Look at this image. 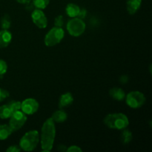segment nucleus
I'll return each instance as SVG.
<instances>
[{
	"label": "nucleus",
	"instance_id": "nucleus-29",
	"mask_svg": "<svg viewBox=\"0 0 152 152\" xmlns=\"http://www.w3.org/2000/svg\"><path fill=\"white\" fill-rule=\"evenodd\" d=\"M31 1H32V0H16V1H17L18 3H19V4H28V3L31 2Z\"/></svg>",
	"mask_w": 152,
	"mask_h": 152
},
{
	"label": "nucleus",
	"instance_id": "nucleus-6",
	"mask_svg": "<svg viewBox=\"0 0 152 152\" xmlns=\"http://www.w3.org/2000/svg\"><path fill=\"white\" fill-rule=\"evenodd\" d=\"M126 104L132 108H139L145 104L146 101L145 95L140 91H131L126 96Z\"/></svg>",
	"mask_w": 152,
	"mask_h": 152
},
{
	"label": "nucleus",
	"instance_id": "nucleus-27",
	"mask_svg": "<svg viewBox=\"0 0 152 152\" xmlns=\"http://www.w3.org/2000/svg\"><path fill=\"white\" fill-rule=\"evenodd\" d=\"M86 15H87V10H86L85 8H82V9L80 8V13H79L77 17L80 18V19H83L85 17H86Z\"/></svg>",
	"mask_w": 152,
	"mask_h": 152
},
{
	"label": "nucleus",
	"instance_id": "nucleus-16",
	"mask_svg": "<svg viewBox=\"0 0 152 152\" xmlns=\"http://www.w3.org/2000/svg\"><path fill=\"white\" fill-rule=\"evenodd\" d=\"M13 110L11 109L8 104H5L0 106V118L1 119H8L10 116L13 114Z\"/></svg>",
	"mask_w": 152,
	"mask_h": 152
},
{
	"label": "nucleus",
	"instance_id": "nucleus-19",
	"mask_svg": "<svg viewBox=\"0 0 152 152\" xmlns=\"http://www.w3.org/2000/svg\"><path fill=\"white\" fill-rule=\"evenodd\" d=\"M0 24H1V28H2V29L8 30L9 28H10V25H11V20H10V16L7 14L4 15V16L1 18Z\"/></svg>",
	"mask_w": 152,
	"mask_h": 152
},
{
	"label": "nucleus",
	"instance_id": "nucleus-23",
	"mask_svg": "<svg viewBox=\"0 0 152 152\" xmlns=\"http://www.w3.org/2000/svg\"><path fill=\"white\" fill-rule=\"evenodd\" d=\"M7 65L5 61L0 59V76H2L7 72Z\"/></svg>",
	"mask_w": 152,
	"mask_h": 152
},
{
	"label": "nucleus",
	"instance_id": "nucleus-25",
	"mask_svg": "<svg viewBox=\"0 0 152 152\" xmlns=\"http://www.w3.org/2000/svg\"><path fill=\"white\" fill-rule=\"evenodd\" d=\"M21 151V148L19 147V145H10L9 146L8 148H7L6 151L7 152H19Z\"/></svg>",
	"mask_w": 152,
	"mask_h": 152
},
{
	"label": "nucleus",
	"instance_id": "nucleus-13",
	"mask_svg": "<svg viewBox=\"0 0 152 152\" xmlns=\"http://www.w3.org/2000/svg\"><path fill=\"white\" fill-rule=\"evenodd\" d=\"M109 94L112 99L117 101H122L126 97V93L120 88L114 87L109 91Z\"/></svg>",
	"mask_w": 152,
	"mask_h": 152
},
{
	"label": "nucleus",
	"instance_id": "nucleus-11",
	"mask_svg": "<svg viewBox=\"0 0 152 152\" xmlns=\"http://www.w3.org/2000/svg\"><path fill=\"white\" fill-rule=\"evenodd\" d=\"M142 0H127L126 8L129 14L133 15L136 13L140 8Z\"/></svg>",
	"mask_w": 152,
	"mask_h": 152
},
{
	"label": "nucleus",
	"instance_id": "nucleus-4",
	"mask_svg": "<svg viewBox=\"0 0 152 152\" xmlns=\"http://www.w3.org/2000/svg\"><path fill=\"white\" fill-rule=\"evenodd\" d=\"M65 32L62 28L54 27L48 32L45 37V44L48 47H53L59 44L63 39Z\"/></svg>",
	"mask_w": 152,
	"mask_h": 152
},
{
	"label": "nucleus",
	"instance_id": "nucleus-3",
	"mask_svg": "<svg viewBox=\"0 0 152 152\" xmlns=\"http://www.w3.org/2000/svg\"><path fill=\"white\" fill-rule=\"evenodd\" d=\"M39 142V134L37 131L33 130L27 132L19 141V147L25 151H31L37 148Z\"/></svg>",
	"mask_w": 152,
	"mask_h": 152
},
{
	"label": "nucleus",
	"instance_id": "nucleus-21",
	"mask_svg": "<svg viewBox=\"0 0 152 152\" xmlns=\"http://www.w3.org/2000/svg\"><path fill=\"white\" fill-rule=\"evenodd\" d=\"M7 104L10 105L13 112H15L16 111H19V110H21V102H19V101L11 100L9 102H7Z\"/></svg>",
	"mask_w": 152,
	"mask_h": 152
},
{
	"label": "nucleus",
	"instance_id": "nucleus-9",
	"mask_svg": "<svg viewBox=\"0 0 152 152\" xmlns=\"http://www.w3.org/2000/svg\"><path fill=\"white\" fill-rule=\"evenodd\" d=\"M31 19L33 22L39 28L44 29L48 25V19L45 14L41 9H35L31 13Z\"/></svg>",
	"mask_w": 152,
	"mask_h": 152
},
{
	"label": "nucleus",
	"instance_id": "nucleus-14",
	"mask_svg": "<svg viewBox=\"0 0 152 152\" xmlns=\"http://www.w3.org/2000/svg\"><path fill=\"white\" fill-rule=\"evenodd\" d=\"M80 7L74 3H69L67 4L66 7H65L66 14L71 18L77 17L79 13H80Z\"/></svg>",
	"mask_w": 152,
	"mask_h": 152
},
{
	"label": "nucleus",
	"instance_id": "nucleus-1",
	"mask_svg": "<svg viewBox=\"0 0 152 152\" xmlns=\"http://www.w3.org/2000/svg\"><path fill=\"white\" fill-rule=\"evenodd\" d=\"M56 137L55 123L48 118L42 125L41 130V146L42 151H50L53 148Z\"/></svg>",
	"mask_w": 152,
	"mask_h": 152
},
{
	"label": "nucleus",
	"instance_id": "nucleus-2",
	"mask_svg": "<svg viewBox=\"0 0 152 152\" xmlns=\"http://www.w3.org/2000/svg\"><path fill=\"white\" fill-rule=\"evenodd\" d=\"M104 124L111 129L123 130L129 125V118L123 113H114L108 114L104 118Z\"/></svg>",
	"mask_w": 152,
	"mask_h": 152
},
{
	"label": "nucleus",
	"instance_id": "nucleus-28",
	"mask_svg": "<svg viewBox=\"0 0 152 152\" xmlns=\"http://www.w3.org/2000/svg\"><path fill=\"white\" fill-rule=\"evenodd\" d=\"M129 81V77L126 75H123L120 79V82L122 84H126V83H128Z\"/></svg>",
	"mask_w": 152,
	"mask_h": 152
},
{
	"label": "nucleus",
	"instance_id": "nucleus-8",
	"mask_svg": "<svg viewBox=\"0 0 152 152\" xmlns=\"http://www.w3.org/2000/svg\"><path fill=\"white\" fill-rule=\"evenodd\" d=\"M39 104L34 98H28L21 102V111L25 114L31 115L38 111Z\"/></svg>",
	"mask_w": 152,
	"mask_h": 152
},
{
	"label": "nucleus",
	"instance_id": "nucleus-5",
	"mask_svg": "<svg viewBox=\"0 0 152 152\" xmlns=\"http://www.w3.org/2000/svg\"><path fill=\"white\" fill-rule=\"evenodd\" d=\"M86 25L83 19L74 17L67 24V31L73 37H80L86 31Z\"/></svg>",
	"mask_w": 152,
	"mask_h": 152
},
{
	"label": "nucleus",
	"instance_id": "nucleus-18",
	"mask_svg": "<svg viewBox=\"0 0 152 152\" xmlns=\"http://www.w3.org/2000/svg\"><path fill=\"white\" fill-rule=\"evenodd\" d=\"M123 132L121 134V140L123 143L124 144H129L130 143L131 141L133 139V136H132V133L128 129H123Z\"/></svg>",
	"mask_w": 152,
	"mask_h": 152
},
{
	"label": "nucleus",
	"instance_id": "nucleus-15",
	"mask_svg": "<svg viewBox=\"0 0 152 152\" xmlns=\"http://www.w3.org/2000/svg\"><path fill=\"white\" fill-rule=\"evenodd\" d=\"M67 115L66 112L64 111L63 110H59V111H56L53 114H52L51 117L50 118L53 120V121L54 123H61L65 122L67 120Z\"/></svg>",
	"mask_w": 152,
	"mask_h": 152
},
{
	"label": "nucleus",
	"instance_id": "nucleus-24",
	"mask_svg": "<svg viewBox=\"0 0 152 152\" xmlns=\"http://www.w3.org/2000/svg\"><path fill=\"white\" fill-rule=\"evenodd\" d=\"M10 96V93L8 91L0 88V102H2L4 99Z\"/></svg>",
	"mask_w": 152,
	"mask_h": 152
},
{
	"label": "nucleus",
	"instance_id": "nucleus-17",
	"mask_svg": "<svg viewBox=\"0 0 152 152\" xmlns=\"http://www.w3.org/2000/svg\"><path fill=\"white\" fill-rule=\"evenodd\" d=\"M13 130L9 125H0V140H4L12 134Z\"/></svg>",
	"mask_w": 152,
	"mask_h": 152
},
{
	"label": "nucleus",
	"instance_id": "nucleus-20",
	"mask_svg": "<svg viewBox=\"0 0 152 152\" xmlns=\"http://www.w3.org/2000/svg\"><path fill=\"white\" fill-rule=\"evenodd\" d=\"M33 4L36 8L41 9H45L49 4L50 0H32Z\"/></svg>",
	"mask_w": 152,
	"mask_h": 152
},
{
	"label": "nucleus",
	"instance_id": "nucleus-12",
	"mask_svg": "<svg viewBox=\"0 0 152 152\" xmlns=\"http://www.w3.org/2000/svg\"><path fill=\"white\" fill-rule=\"evenodd\" d=\"M74 102V97L73 95L69 92L64 94L60 96L59 100V107L60 108H66V107L69 106Z\"/></svg>",
	"mask_w": 152,
	"mask_h": 152
},
{
	"label": "nucleus",
	"instance_id": "nucleus-26",
	"mask_svg": "<svg viewBox=\"0 0 152 152\" xmlns=\"http://www.w3.org/2000/svg\"><path fill=\"white\" fill-rule=\"evenodd\" d=\"M83 150L77 145H71L69 148H67L66 151L68 152H81Z\"/></svg>",
	"mask_w": 152,
	"mask_h": 152
},
{
	"label": "nucleus",
	"instance_id": "nucleus-10",
	"mask_svg": "<svg viewBox=\"0 0 152 152\" xmlns=\"http://www.w3.org/2000/svg\"><path fill=\"white\" fill-rule=\"evenodd\" d=\"M12 34L8 30L2 29L0 31V48L7 47L11 42Z\"/></svg>",
	"mask_w": 152,
	"mask_h": 152
},
{
	"label": "nucleus",
	"instance_id": "nucleus-22",
	"mask_svg": "<svg viewBox=\"0 0 152 152\" xmlns=\"http://www.w3.org/2000/svg\"><path fill=\"white\" fill-rule=\"evenodd\" d=\"M54 25L55 27H58V28H62L64 25V19L63 16L62 15H59L55 18L54 20Z\"/></svg>",
	"mask_w": 152,
	"mask_h": 152
},
{
	"label": "nucleus",
	"instance_id": "nucleus-7",
	"mask_svg": "<svg viewBox=\"0 0 152 152\" xmlns=\"http://www.w3.org/2000/svg\"><path fill=\"white\" fill-rule=\"evenodd\" d=\"M9 120V126L12 129L13 132L19 130L26 123L28 117L25 113L22 112L21 110L16 111L10 116Z\"/></svg>",
	"mask_w": 152,
	"mask_h": 152
}]
</instances>
